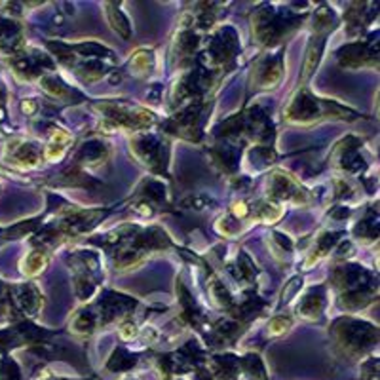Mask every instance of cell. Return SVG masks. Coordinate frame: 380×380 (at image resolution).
Returning a JSON list of instances; mask_svg holds the SVG:
<instances>
[{"label": "cell", "instance_id": "1", "mask_svg": "<svg viewBox=\"0 0 380 380\" xmlns=\"http://www.w3.org/2000/svg\"><path fill=\"white\" fill-rule=\"evenodd\" d=\"M71 141V137L67 135V133L63 132H55L54 133V139L50 141V145H48V158L50 160H59L63 154H65V150H67V143Z\"/></svg>", "mask_w": 380, "mask_h": 380}, {"label": "cell", "instance_id": "2", "mask_svg": "<svg viewBox=\"0 0 380 380\" xmlns=\"http://www.w3.org/2000/svg\"><path fill=\"white\" fill-rule=\"evenodd\" d=\"M48 264V257L42 251H34L29 257L23 261V272L27 274H38L40 270H44V266Z\"/></svg>", "mask_w": 380, "mask_h": 380}, {"label": "cell", "instance_id": "3", "mask_svg": "<svg viewBox=\"0 0 380 380\" xmlns=\"http://www.w3.org/2000/svg\"><path fill=\"white\" fill-rule=\"evenodd\" d=\"M133 71H148L150 67V54L148 52H137V55L132 61Z\"/></svg>", "mask_w": 380, "mask_h": 380}, {"label": "cell", "instance_id": "4", "mask_svg": "<svg viewBox=\"0 0 380 380\" xmlns=\"http://www.w3.org/2000/svg\"><path fill=\"white\" fill-rule=\"evenodd\" d=\"M289 325H291V323H289L287 318H278V320H274V322L270 323V333H272V335L283 333V331H287Z\"/></svg>", "mask_w": 380, "mask_h": 380}]
</instances>
